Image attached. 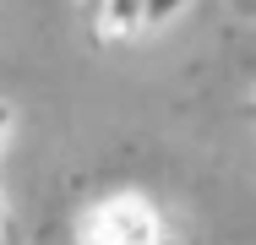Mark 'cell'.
<instances>
[{
    "label": "cell",
    "mask_w": 256,
    "mask_h": 245,
    "mask_svg": "<svg viewBox=\"0 0 256 245\" xmlns=\"http://www.w3.org/2000/svg\"><path fill=\"white\" fill-rule=\"evenodd\" d=\"M76 240L82 245H164V212L142 191H109L98 202H88Z\"/></svg>",
    "instance_id": "6da1fadb"
},
{
    "label": "cell",
    "mask_w": 256,
    "mask_h": 245,
    "mask_svg": "<svg viewBox=\"0 0 256 245\" xmlns=\"http://www.w3.org/2000/svg\"><path fill=\"white\" fill-rule=\"evenodd\" d=\"M98 33L104 38H142L148 33L142 0H98Z\"/></svg>",
    "instance_id": "7a4b0ae2"
},
{
    "label": "cell",
    "mask_w": 256,
    "mask_h": 245,
    "mask_svg": "<svg viewBox=\"0 0 256 245\" xmlns=\"http://www.w3.org/2000/svg\"><path fill=\"white\" fill-rule=\"evenodd\" d=\"M191 0H142V16H148V33L153 28H164V22H174L180 11H186Z\"/></svg>",
    "instance_id": "3957f363"
},
{
    "label": "cell",
    "mask_w": 256,
    "mask_h": 245,
    "mask_svg": "<svg viewBox=\"0 0 256 245\" xmlns=\"http://www.w3.org/2000/svg\"><path fill=\"white\" fill-rule=\"evenodd\" d=\"M11 126H16V114H11V104L0 98V147H6V136H11Z\"/></svg>",
    "instance_id": "277c9868"
}]
</instances>
